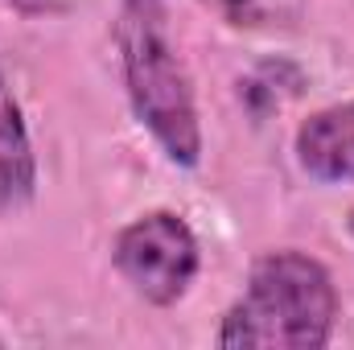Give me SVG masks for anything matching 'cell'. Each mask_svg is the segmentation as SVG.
<instances>
[{"mask_svg":"<svg viewBox=\"0 0 354 350\" xmlns=\"http://www.w3.org/2000/svg\"><path fill=\"white\" fill-rule=\"evenodd\" d=\"M338 284L309 252L280 248L252 264L243 293L218 322L227 350H322L338 326Z\"/></svg>","mask_w":354,"mask_h":350,"instance_id":"obj_1","label":"cell"},{"mask_svg":"<svg viewBox=\"0 0 354 350\" xmlns=\"http://www.w3.org/2000/svg\"><path fill=\"white\" fill-rule=\"evenodd\" d=\"M115 50L136 124L157 140L165 161H174L177 169H194L202 161L198 99L169 33L165 0H120Z\"/></svg>","mask_w":354,"mask_h":350,"instance_id":"obj_2","label":"cell"},{"mask_svg":"<svg viewBox=\"0 0 354 350\" xmlns=\"http://www.w3.org/2000/svg\"><path fill=\"white\" fill-rule=\"evenodd\" d=\"M111 264L140 301L169 309L189 293L202 268V248L194 227L177 210H145L140 219L120 227L111 243Z\"/></svg>","mask_w":354,"mask_h":350,"instance_id":"obj_3","label":"cell"},{"mask_svg":"<svg viewBox=\"0 0 354 350\" xmlns=\"http://www.w3.org/2000/svg\"><path fill=\"white\" fill-rule=\"evenodd\" d=\"M292 153H297L301 174L322 185L354 181V99L313 111L297 128Z\"/></svg>","mask_w":354,"mask_h":350,"instance_id":"obj_4","label":"cell"},{"mask_svg":"<svg viewBox=\"0 0 354 350\" xmlns=\"http://www.w3.org/2000/svg\"><path fill=\"white\" fill-rule=\"evenodd\" d=\"M37 194V157L21 116V103L0 66V214H17Z\"/></svg>","mask_w":354,"mask_h":350,"instance_id":"obj_5","label":"cell"},{"mask_svg":"<svg viewBox=\"0 0 354 350\" xmlns=\"http://www.w3.org/2000/svg\"><path fill=\"white\" fill-rule=\"evenodd\" d=\"M202 4H214V8H227V12H235V8H243V4H252V0H202Z\"/></svg>","mask_w":354,"mask_h":350,"instance_id":"obj_6","label":"cell"},{"mask_svg":"<svg viewBox=\"0 0 354 350\" xmlns=\"http://www.w3.org/2000/svg\"><path fill=\"white\" fill-rule=\"evenodd\" d=\"M346 231L354 235V206H351V214H346Z\"/></svg>","mask_w":354,"mask_h":350,"instance_id":"obj_7","label":"cell"}]
</instances>
